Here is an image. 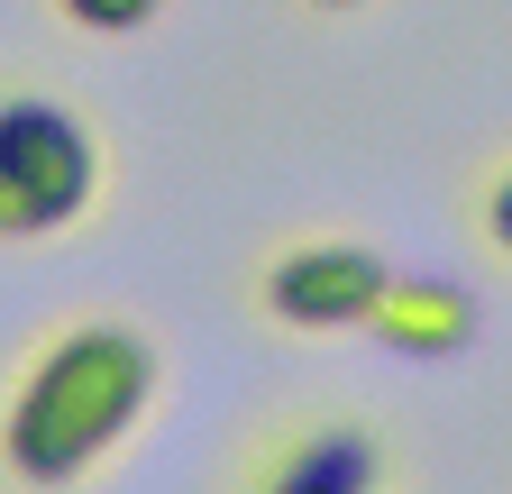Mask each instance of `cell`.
Masks as SVG:
<instances>
[{"label": "cell", "mask_w": 512, "mask_h": 494, "mask_svg": "<svg viewBox=\"0 0 512 494\" xmlns=\"http://www.w3.org/2000/svg\"><path fill=\"white\" fill-rule=\"evenodd\" d=\"M74 28H92V37H128V28H147L165 0H55Z\"/></svg>", "instance_id": "obj_6"}, {"label": "cell", "mask_w": 512, "mask_h": 494, "mask_svg": "<svg viewBox=\"0 0 512 494\" xmlns=\"http://www.w3.org/2000/svg\"><path fill=\"white\" fill-rule=\"evenodd\" d=\"M366 330H375L384 348H403V357H458V348L476 339V302H467L458 284H430V275H394V284L375 293Z\"/></svg>", "instance_id": "obj_5"}, {"label": "cell", "mask_w": 512, "mask_h": 494, "mask_svg": "<svg viewBox=\"0 0 512 494\" xmlns=\"http://www.w3.org/2000/svg\"><path fill=\"white\" fill-rule=\"evenodd\" d=\"M156 394V348L128 321H74L37 348V366L19 376L10 412H0V467L19 485L55 494L83 467H101L128 430H138Z\"/></svg>", "instance_id": "obj_1"}, {"label": "cell", "mask_w": 512, "mask_h": 494, "mask_svg": "<svg viewBox=\"0 0 512 494\" xmlns=\"http://www.w3.org/2000/svg\"><path fill=\"white\" fill-rule=\"evenodd\" d=\"M384 284H394V275H384L375 247H357V238H302V247H284V257L266 266V312L284 330H366Z\"/></svg>", "instance_id": "obj_3"}, {"label": "cell", "mask_w": 512, "mask_h": 494, "mask_svg": "<svg viewBox=\"0 0 512 494\" xmlns=\"http://www.w3.org/2000/svg\"><path fill=\"white\" fill-rule=\"evenodd\" d=\"M101 193V138L46 92H0V238H55Z\"/></svg>", "instance_id": "obj_2"}, {"label": "cell", "mask_w": 512, "mask_h": 494, "mask_svg": "<svg viewBox=\"0 0 512 494\" xmlns=\"http://www.w3.org/2000/svg\"><path fill=\"white\" fill-rule=\"evenodd\" d=\"M485 238H494L503 257H512V165L494 174V193H485Z\"/></svg>", "instance_id": "obj_7"}, {"label": "cell", "mask_w": 512, "mask_h": 494, "mask_svg": "<svg viewBox=\"0 0 512 494\" xmlns=\"http://www.w3.org/2000/svg\"><path fill=\"white\" fill-rule=\"evenodd\" d=\"M320 10H348V0H320Z\"/></svg>", "instance_id": "obj_8"}, {"label": "cell", "mask_w": 512, "mask_h": 494, "mask_svg": "<svg viewBox=\"0 0 512 494\" xmlns=\"http://www.w3.org/2000/svg\"><path fill=\"white\" fill-rule=\"evenodd\" d=\"M256 494H384V449L357 421H302L256 467Z\"/></svg>", "instance_id": "obj_4"}]
</instances>
